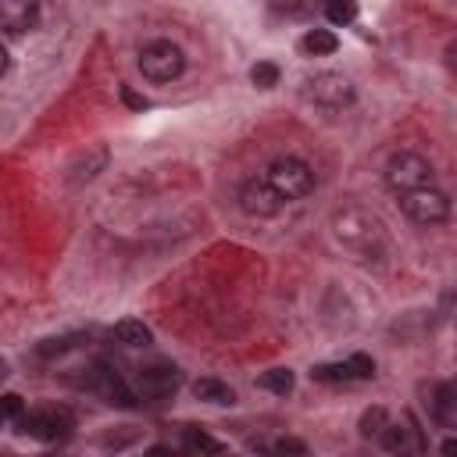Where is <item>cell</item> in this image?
<instances>
[{
  "label": "cell",
  "instance_id": "cell-11",
  "mask_svg": "<svg viewBox=\"0 0 457 457\" xmlns=\"http://www.w3.org/2000/svg\"><path fill=\"white\" fill-rule=\"evenodd\" d=\"M18 425H21V432H29V436L50 443V439H61V436L71 428V414H68V411H54V407H46V411L21 414Z\"/></svg>",
  "mask_w": 457,
  "mask_h": 457
},
{
  "label": "cell",
  "instance_id": "cell-21",
  "mask_svg": "<svg viewBox=\"0 0 457 457\" xmlns=\"http://www.w3.org/2000/svg\"><path fill=\"white\" fill-rule=\"evenodd\" d=\"M250 82H253L257 89H271V86H278V64H271V61H257V64L250 68Z\"/></svg>",
  "mask_w": 457,
  "mask_h": 457
},
{
  "label": "cell",
  "instance_id": "cell-10",
  "mask_svg": "<svg viewBox=\"0 0 457 457\" xmlns=\"http://www.w3.org/2000/svg\"><path fill=\"white\" fill-rule=\"evenodd\" d=\"M371 375H375V361L364 353H353V357L336 361V364H318L311 371V378H318V382H361Z\"/></svg>",
  "mask_w": 457,
  "mask_h": 457
},
{
  "label": "cell",
  "instance_id": "cell-19",
  "mask_svg": "<svg viewBox=\"0 0 457 457\" xmlns=\"http://www.w3.org/2000/svg\"><path fill=\"white\" fill-rule=\"evenodd\" d=\"M257 386H261V389H271V393H278V396H286V393L293 389V371H289V368H271V371H264V375L257 378Z\"/></svg>",
  "mask_w": 457,
  "mask_h": 457
},
{
  "label": "cell",
  "instance_id": "cell-24",
  "mask_svg": "<svg viewBox=\"0 0 457 457\" xmlns=\"http://www.w3.org/2000/svg\"><path fill=\"white\" fill-rule=\"evenodd\" d=\"M0 414H4L7 421H21V414H25V403H21V396H18V393H7V396H0Z\"/></svg>",
  "mask_w": 457,
  "mask_h": 457
},
{
  "label": "cell",
  "instance_id": "cell-25",
  "mask_svg": "<svg viewBox=\"0 0 457 457\" xmlns=\"http://www.w3.org/2000/svg\"><path fill=\"white\" fill-rule=\"evenodd\" d=\"M257 450H278V453H307L300 439H275V443H253Z\"/></svg>",
  "mask_w": 457,
  "mask_h": 457
},
{
  "label": "cell",
  "instance_id": "cell-1",
  "mask_svg": "<svg viewBox=\"0 0 457 457\" xmlns=\"http://www.w3.org/2000/svg\"><path fill=\"white\" fill-rule=\"evenodd\" d=\"M332 232H336V239H339L346 250H353V253H361V257H371V253H378V250L386 246L382 221H378L375 214L361 211V207L339 211V214L332 218Z\"/></svg>",
  "mask_w": 457,
  "mask_h": 457
},
{
  "label": "cell",
  "instance_id": "cell-3",
  "mask_svg": "<svg viewBox=\"0 0 457 457\" xmlns=\"http://www.w3.org/2000/svg\"><path fill=\"white\" fill-rule=\"evenodd\" d=\"M396 204L414 225H439L450 218V196L436 186H418V189L396 193Z\"/></svg>",
  "mask_w": 457,
  "mask_h": 457
},
{
  "label": "cell",
  "instance_id": "cell-23",
  "mask_svg": "<svg viewBox=\"0 0 457 457\" xmlns=\"http://www.w3.org/2000/svg\"><path fill=\"white\" fill-rule=\"evenodd\" d=\"M75 339H79V336H61V339H46V343H39V357H57V353H68V350L75 346Z\"/></svg>",
  "mask_w": 457,
  "mask_h": 457
},
{
  "label": "cell",
  "instance_id": "cell-13",
  "mask_svg": "<svg viewBox=\"0 0 457 457\" xmlns=\"http://www.w3.org/2000/svg\"><path fill=\"white\" fill-rule=\"evenodd\" d=\"M378 439H382V450H389V453H411V450H421V446H425V443H421V432L414 428L411 418H407V425L386 421L382 432H378Z\"/></svg>",
  "mask_w": 457,
  "mask_h": 457
},
{
  "label": "cell",
  "instance_id": "cell-15",
  "mask_svg": "<svg viewBox=\"0 0 457 457\" xmlns=\"http://www.w3.org/2000/svg\"><path fill=\"white\" fill-rule=\"evenodd\" d=\"M432 418H436L439 425H446V428H453V425H457V393H453V386H450V382H439V386H436Z\"/></svg>",
  "mask_w": 457,
  "mask_h": 457
},
{
  "label": "cell",
  "instance_id": "cell-6",
  "mask_svg": "<svg viewBox=\"0 0 457 457\" xmlns=\"http://www.w3.org/2000/svg\"><path fill=\"white\" fill-rule=\"evenodd\" d=\"M82 386L96 396H104L107 403H118V407H136V393L125 386V378L107 364V361H93L82 375Z\"/></svg>",
  "mask_w": 457,
  "mask_h": 457
},
{
  "label": "cell",
  "instance_id": "cell-29",
  "mask_svg": "<svg viewBox=\"0 0 457 457\" xmlns=\"http://www.w3.org/2000/svg\"><path fill=\"white\" fill-rule=\"evenodd\" d=\"M4 421H7V418H4V414H0V428H4Z\"/></svg>",
  "mask_w": 457,
  "mask_h": 457
},
{
  "label": "cell",
  "instance_id": "cell-28",
  "mask_svg": "<svg viewBox=\"0 0 457 457\" xmlns=\"http://www.w3.org/2000/svg\"><path fill=\"white\" fill-rule=\"evenodd\" d=\"M4 375H7V361H0V378H4Z\"/></svg>",
  "mask_w": 457,
  "mask_h": 457
},
{
  "label": "cell",
  "instance_id": "cell-9",
  "mask_svg": "<svg viewBox=\"0 0 457 457\" xmlns=\"http://www.w3.org/2000/svg\"><path fill=\"white\" fill-rule=\"evenodd\" d=\"M182 386V371L175 364H150L139 368V396L143 400H168Z\"/></svg>",
  "mask_w": 457,
  "mask_h": 457
},
{
  "label": "cell",
  "instance_id": "cell-27",
  "mask_svg": "<svg viewBox=\"0 0 457 457\" xmlns=\"http://www.w3.org/2000/svg\"><path fill=\"white\" fill-rule=\"evenodd\" d=\"M7 64H11V57H7V50H4V46H0V75H4V71H7Z\"/></svg>",
  "mask_w": 457,
  "mask_h": 457
},
{
  "label": "cell",
  "instance_id": "cell-7",
  "mask_svg": "<svg viewBox=\"0 0 457 457\" xmlns=\"http://www.w3.org/2000/svg\"><path fill=\"white\" fill-rule=\"evenodd\" d=\"M303 93H307L311 104H318L325 111H343V107L353 104V82L346 75H339V71H321V75L307 79Z\"/></svg>",
  "mask_w": 457,
  "mask_h": 457
},
{
  "label": "cell",
  "instance_id": "cell-12",
  "mask_svg": "<svg viewBox=\"0 0 457 457\" xmlns=\"http://www.w3.org/2000/svg\"><path fill=\"white\" fill-rule=\"evenodd\" d=\"M39 21V0H0V32L21 36L36 29Z\"/></svg>",
  "mask_w": 457,
  "mask_h": 457
},
{
  "label": "cell",
  "instance_id": "cell-2",
  "mask_svg": "<svg viewBox=\"0 0 457 457\" xmlns=\"http://www.w3.org/2000/svg\"><path fill=\"white\" fill-rule=\"evenodd\" d=\"M264 179H268V186H271L286 204L303 200V196L314 193V171H311V164L300 161V157H278V161H271L268 171H264Z\"/></svg>",
  "mask_w": 457,
  "mask_h": 457
},
{
  "label": "cell",
  "instance_id": "cell-14",
  "mask_svg": "<svg viewBox=\"0 0 457 457\" xmlns=\"http://www.w3.org/2000/svg\"><path fill=\"white\" fill-rule=\"evenodd\" d=\"M111 336H114L121 346H150V343H154L150 325H143V321H136V318H121V321L111 328Z\"/></svg>",
  "mask_w": 457,
  "mask_h": 457
},
{
  "label": "cell",
  "instance_id": "cell-5",
  "mask_svg": "<svg viewBox=\"0 0 457 457\" xmlns=\"http://www.w3.org/2000/svg\"><path fill=\"white\" fill-rule=\"evenodd\" d=\"M386 186L393 193H407L418 186H432V164L414 154V150H400L389 164H386Z\"/></svg>",
  "mask_w": 457,
  "mask_h": 457
},
{
  "label": "cell",
  "instance_id": "cell-20",
  "mask_svg": "<svg viewBox=\"0 0 457 457\" xmlns=\"http://www.w3.org/2000/svg\"><path fill=\"white\" fill-rule=\"evenodd\" d=\"M325 18L332 25H350L357 18V0H325Z\"/></svg>",
  "mask_w": 457,
  "mask_h": 457
},
{
  "label": "cell",
  "instance_id": "cell-16",
  "mask_svg": "<svg viewBox=\"0 0 457 457\" xmlns=\"http://www.w3.org/2000/svg\"><path fill=\"white\" fill-rule=\"evenodd\" d=\"M300 50H303L307 57H328V54L339 50V39H336L328 29H311V32H303Z\"/></svg>",
  "mask_w": 457,
  "mask_h": 457
},
{
  "label": "cell",
  "instance_id": "cell-22",
  "mask_svg": "<svg viewBox=\"0 0 457 457\" xmlns=\"http://www.w3.org/2000/svg\"><path fill=\"white\" fill-rule=\"evenodd\" d=\"M386 421H389V418H386V411H382V407L364 411V418H361V436H378Z\"/></svg>",
  "mask_w": 457,
  "mask_h": 457
},
{
  "label": "cell",
  "instance_id": "cell-18",
  "mask_svg": "<svg viewBox=\"0 0 457 457\" xmlns=\"http://www.w3.org/2000/svg\"><path fill=\"white\" fill-rule=\"evenodd\" d=\"M182 446L193 450V453H221V443H218L214 436L200 432V428H186V432H182Z\"/></svg>",
  "mask_w": 457,
  "mask_h": 457
},
{
  "label": "cell",
  "instance_id": "cell-17",
  "mask_svg": "<svg viewBox=\"0 0 457 457\" xmlns=\"http://www.w3.org/2000/svg\"><path fill=\"white\" fill-rule=\"evenodd\" d=\"M193 393H196V400H204V403H218V407L236 403L232 386H225V382H218V378H200V382H193Z\"/></svg>",
  "mask_w": 457,
  "mask_h": 457
},
{
  "label": "cell",
  "instance_id": "cell-4",
  "mask_svg": "<svg viewBox=\"0 0 457 457\" xmlns=\"http://www.w3.org/2000/svg\"><path fill=\"white\" fill-rule=\"evenodd\" d=\"M139 71L150 82H175L186 71V54L171 39H154L139 50Z\"/></svg>",
  "mask_w": 457,
  "mask_h": 457
},
{
  "label": "cell",
  "instance_id": "cell-8",
  "mask_svg": "<svg viewBox=\"0 0 457 457\" xmlns=\"http://www.w3.org/2000/svg\"><path fill=\"white\" fill-rule=\"evenodd\" d=\"M239 207L250 214V218H275L282 207H286V200L268 186V179L261 175V179H250V182H243V189H239Z\"/></svg>",
  "mask_w": 457,
  "mask_h": 457
},
{
  "label": "cell",
  "instance_id": "cell-26",
  "mask_svg": "<svg viewBox=\"0 0 457 457\" xmlns=\"http://www.w3.org/2000/svg\"><path fill=\"white\" fill-rule=\"evenodd\" d=\"M121 100H125L129 107H136V111H143V107H146V100H143L139 93H132V86H121Z\"/></svg>",
  "mask_w": 457,
  "mask_h": 457
}]
</instances>
